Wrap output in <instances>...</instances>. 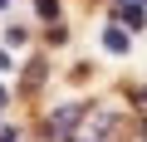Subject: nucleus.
Segmentation results:
<instances>
[{
	"label": "nucleus",
	"instance_id": "1",
	"mask_svg": "<svg viewBox=\"0 0 147 142\" xmlns=\"http://www.w3.org/2000/svg\"><path fill=\"white\" fill-rule=\"evenodd\" d=\"M88 108L84 103H69L64 113H54V122H49V142H74V122H79Z\"/></svg>",
	"mask_w": 147,
	"mask_h": 142
},
{
	"label": "nucleus",
	"instance_id": "2",
	"mask_svg": "<svg viewBox=\"0 0 147 142\" xmlns=\"http://www.w3.org/2000/svg\"><path fill=\"white\" fill-rule=\"evenodd\" d=\"M79 142H118V118H93V127L88 132H79Z\"/></svg>",
	"mask_w": 147,
	"mask_h": 142
},
{
	"label": "nucleus",
	"instance_id": "3",
	"mask_svg": "<svg viewBox=\"0 0 147 142\" xmlns=\"http://www.w3.org/2000/svg\"><path fill=\"white\" fill-rule=\"evenodd\" d=\"M118 20H123V25H132V30H142V5H123V10H118Z\"/></svg>",
	"mask_w": 147,
	"mask_h": 142
},
{
	"label": "nucleus",
	"instance_id": "4",
	"mask_svg": "<svg viewBox=\"0 0 147 142\" xmlns=\"http://www.w3.org/2000/svg\"><path fill=\"white\" fill-rule=\"evenodd\" d=\"M103 44H108L113 54H123V49H127V34H123V30H103Z\"/></svg>",
	"mask_w": 147,
	"mask_h": 142
},
{
	"label": "nucleus",
	"instance_id": "5",
	"mask_svg": "<svg viewBox=\"0 0 147 142\" xmlns=\"http://www.w3.org/2000/svg\"><path fill=\"white\" fill-rule=\"evenodd\" d=\"M39 79H44V64H30V74H25V88H34Z\"/></svg>",
	"mask_w": 147,
	"mask_h": 142
},
{
	"label": "nucleus",
	"instance_id": "6",
	"mask_svg": "<svg viewBox=\"0 0 147 142\" xmlns=\"http://www.w3.org/2000/svg\"><path fill=\"white\" fill-rule=\"evenodd\" d=\"M39 15H44V20H54V15H59V0H39Z\"/></svg>",
	"mask_w": 147,
	"mask_h": 142
},
{
	"label": "nucleus",
	"instance_id": "7",
	"mask_svg": "<svg viewBox=\"0 0 147 142\" xmlns=\"http://www.w3.org/2000/svg\"><path fill=\"white\" fill-rule=\"evenodd\" d=\"M10 64H15V59H10V54H5V49H0V69H10Z\"/></svg>",
	"mask_w": 147,
	"mask_h": 142
},
{
	"label": "nucleus",
	"instance_id": "8",
	"mask_svg": "<svg viewBox=\"0 0 147 142\" xmlns=\"http://www.w3.org/2000/svg\"><path fill=\"white\" fill-rule=\"evenodd\" d=\"M137 98H142V108H147V88H142V93H137Z\"/></svg>",
	"mask_w": 147,
	"mask_h": 142
},
{
	"label": "nucleus",
	"instance_id": "9",
	"mask_svg": "<svg viewBox=\"0 0 147 142\" xmlns=\"http://www.w3.org/2000/svg\"><path fill=\"white\" fill-rule=\"evenodd\" d=\"M0 5H5V0H0Z\"/></svg>",
	"mask_w": 147,
	"mask_h": 142
}]
</instances>
